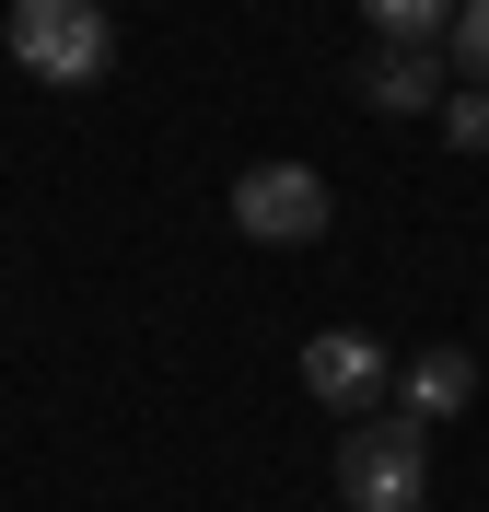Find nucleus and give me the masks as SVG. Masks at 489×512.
<instances>
[{"label": "nucleus", "mask_w": 489, "mask_h": 512, "mask_svg": "<svg viewBox=\"0 0 489 512\" xmlns=\"http://www.w3.org/2000/svg\"><path fill=\"white\" fill-rule=\"evenodd\" d=\"M12 59L35 70V82H105V59H117V24H105V0H12Z\"/></svg>", "instance_id": "obj_1"}, {"label": "nucleus", "mask_w": 489, "mask_h": 512, "mask_svg": "<svg viewBox=\"0 0 489 512\" xmlns=\"http://www.w3.org/2000/svg\"><path fill=\"white\" fill-rule=\"evenodd\" d=\"M420 489H431L420 419H350L338 431V501L350 512H420Z\"/></svg>", "instance_id": "obj_2"}, {"label": "nucleus", "mask_w": 489, "mask_h": 512, "mask_svg": "<svg viewBox=\"0 0 489 512\" xmlns=\"http://www.w3.org/2000/svg\"><path fill=\"white\" fill-rule=\"evenodd\" d=\"M233 222L257 233V245H315V233L338 222V198H326L315 163H245V175H233Z\"/></svg>", "instance_id": "obj_3"}, {"label": "nucleus", "mask_w": 489, "mask_h": 512, "mask_svg": "<svg viewBox=\"0 0 489 512\" xmlns=\"http://www.w3.org/2000/svg\"><path fill=\"white\" fill-rule=\"evenodd\" d=\"M303 384H315L326 408H373V396L396 384V361L373 350L361 326H326V338H303Z\"/></svg>", "instance_id": "obj_4"}, {"label": "nucleus", "mask_w": 489, "mask_h": 512, "mask_svg": "<svg viewBox=\"0 0 489 512\" xmlns=\"http://www.w3.org/2000/svg\"><path fill=\"white\" fill-rule=\"evenodd\" d=\"M361 105H385V117H443V47H396V35H373Z\"/></svg>", "instance_id": "obj_5"}, {"label": "nucleus", "mask_w": 489, "mask_h": 512, "mask_svg": "<svg viewBox=\"0 0 489 512\" xmlns=\"http://www.w3.org/2000/svg\"><path fill=\"white\" fill-rule=\"evenodd\" d=\"M466 396H478V361H466V350H420V361H396V419H455Z\"/></svg>", "instance_id": "obj_6"}, {"label": "nucleus", "mask_w": 489, "mask_h": 512, "mask_svg": "<svg viewBox=\"0 0 489 512\" xmlns=\"http://www.w3.org/2000/svg\"><path fill=\"white\" fill-rule=\"evenodd\" d=\"M361 24H373V35H396V47H443L455 0H361Z\"/></svg>", "instance_id": "obj_7"}, {"label": "nucleus", "mask_w": 489, "mask_h": 512, "mask_svg": "<svg viewBox=\"0 0 489 512\" xmlns=\"http://www.w3.org/2000/svg\"><path fill=\"white\" fill-rule=\"evenodd\" d=\"M443 59H455L466 82L489 94V0H455V24H443Z\"/></svg>", "instance_id": "obj_8"}, {"label": "nucleus", "mask_w": 489, "mask_h": 512, "mask_svg": "<svg viewBox=\"0 0 489 512\" xmlns=\"http://www.w3.org/2000/svg\"><path fill=\"white\" fill-rule=\"evenodd\" d=\"M431 128H443L455 152H489V94H478V82H466V94H443V117H431Z\"/></svg>", "instance_id": "obj_9"}]
</instances>
